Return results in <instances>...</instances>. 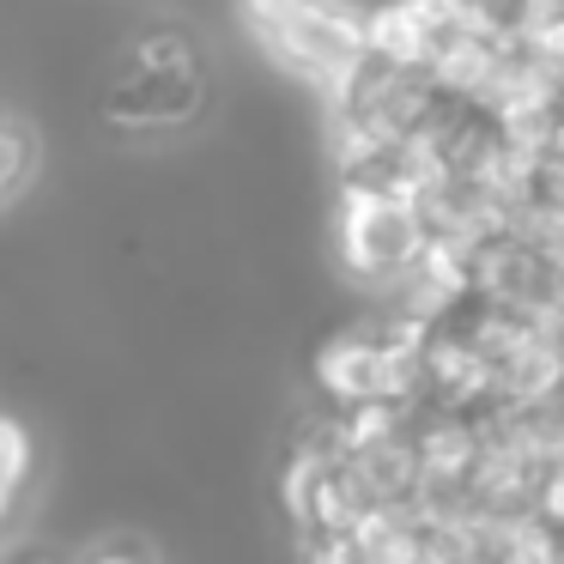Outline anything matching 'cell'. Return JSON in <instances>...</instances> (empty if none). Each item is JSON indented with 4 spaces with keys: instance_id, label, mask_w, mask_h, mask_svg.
<instances>
[{
    "instance_id": "cell-5",
    "label": "cell",
    "mask_w": 564,
    "mask_h": 564,
    "mask_svg": "<svg viewBox=\"0 0 564 564\" xmlns=\"http://www.w3.org/2000/svg\"><path fill=\"white\" fill-rule=\"evenodd\" d=\"M474 297L516 316H546L558 310V256L540 249L522 225H498L474 243Z\"/></svg>"
},
{
    "instance_id": "cell-9",
    "label": "cell",
    "mask_w": 564,
    "mask_h": 564,
    "mask_svg": "<svg viewBox=\"0 0 564 564\" xmlns=\"http://www.w3.org/2000/svg\"><path fill=\"white\" fill-rule=\"evenodd\" d=\"M74 552H79V558H164L171 546H164L152 528H140L134 516H122V522L104 528V534H86Z\"/></svg>"
},
{
    "instance_id": "cell-11",
    "label": "cell",
    "mask_w": 564,
    "mask_h": 564,
    "mask_svg": "<svg viewBox=\"0 0 564 564\" xmlns=\"http://www.w3.org/2000/svg\"><path fill=\"white\" fill-rule=\"evenodd\" d=\"M503 7H510V19H516V0H503Z\"/></svg>"
},
{
    "instance_id": "cell-3",
    "label": "cell",
    "mask_w": 564,
    "mask_h": 564,
    "mask_svg": "<svg viewBox=\"0 0 564 564\" xmlns=\"http://www.w3.org/2000/svg\"><path fill=\"white\" fill-rule=\"evenodd\" d=\"M419 340H425V328L365 304L358 316L334 322L310 346V394L328 406H370V401L419 406Z\"/></svg>"
},
{
    "instance_id": "cell-6",
    "label": "cell",
    "mask_w": 564,
    "mask_h": 564,
    "mask_svg": "<svg viewBox=\"0 0 564 564\" xmlns=\"http://www.w3.org/2000/svg\"><path fill=\"white\" fill-rule=\"evenodd\" d=\"M352 564H431V516L419 503H377L352 528Z\"/></svg>"
},
{
    "instance_id": "cell-10",
    "label": "cell",
    "mask_w": 564,
    "mask_h": 564,
    "mask_svg": "<svg viewBox=\"0 0 564 564\" xmlns=\"http://www.w3.org/2000/svg\"><path fill=\"white\" fill-rule=\"evenodd\" d=\"M558 310H564V261H558Z\"/></svg>"
},
{
    "instance_id": "cell-2",
    "label": "cell",
    "mask_w": 564,
    "mask_h": 564,
    "mask_svg": "<svg viewBox=\"0 0 564 564\" xmlns=\"http://www.w3.org/2000/svg\"><path fill=\"white\" fill-rule=\"evenodd\" d=\"M237 25L273 74L316 104H328L370 55L365 0H237Z\"/></svg>"
},
{
    "instance_id": "cell-8",
    "label": "cell",
    "mask_w": 564,
    "mask_h": 564,
    "mask_svg": "<svg viewBox=\"0 0 564 564\" xmlns=\"http://www.w3.org/2000/svg\"><path fill=\"white\" fill-rule=\"evenodd\" d=\"M31 486H37V431L13 406H0V528L25 516Z\"/></svg>"
},
{
    "instance_id": "cell-7",
    "label": "cell",
    "mask_w": 564,
    "mask_h": 564,
    "mask_svg": "<svg viewBox=\"0 0 564 564\" xmlns=\"http://www.w3.org/2000/svg\"><path fill=\"white\" fill-rule=\"evenodd\" d=\"M37 164H43V134L13 98H0V219L31 195L37 183Z\"/></svg>"
},
{
    "instance_id": "cell-4",
    "label": "cell",
    "mask_w": 564,
    "mask_h": 564,
    "mask_svg": "<svg viewBox=\"0 0 564 564\" xmlns=\"http://www.w3.org/2000/svg\"><path fill=\"white\" fill-rule=\"evenodd\" d=\"M328 243H334V268L358 297H377L425 256L431 243V219L419 207L413 188H389V183H334L328 200Z\"/></svg>"
},
{
    "instance_id": "cell-1",
    "label": "cell",
    "mask_w": 564,
    "mask_h": 564,
    "mask_svg": "<svg viewBox=\"0 0 564 564\" xmlns=\"http://www.w3.org/2000/svg\"><path fill=\"white\" fill-rule=\"evenodd\" d=\"M213 110L207 43L183 19H140L98 67V122L128 147H171Z\"/></svg>"
}]
</instances>
